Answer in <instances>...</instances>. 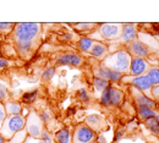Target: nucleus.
Instances as JSON below:
<instances>
[{
	"label": "nucleus",
	"mask_w": 159,
	"mask_h": 143,
	"mask_svg": "<svg viewBox=\"0 0 159 143\" xmlns=\"http://www.w3.org/2000/svg\"><path fill=\"white\" fill-rule=\"evenodd\" d=\"M131 59L132 58H131L130 53H127L126 50H118L115 53L107 55L103 59L102 65L124 75V74H129V71H130Z\"/></svg>",
	"instance_id": "obj_2"
},
{
	"label": "nucleus",
	"mask_w": 159,
	"mask_h": 143,
	"mask_svg": "<svg viewBox=\"0 0 159 143\" xmlns=\"http://www.w3.org/2000/svg\"><path fill=\"white\" fill-rule=\"evenodd\" d=\"M107 53H108V47L104 44V43H100V42H94L89 54L97 59H102V58H105L107 56Z\"/></svg>",
	"instance_id": "obj_14"
},
{
	"label": "nucleus",
	"mask_w": 159,
	"mask_h": 143,
	"mask_svg": "<svg viewBox=\"0 0 159 143\" xmlns=\"http://www.w3.org/2000/svg\"><path fill=\"white\" fill-rule=\"evenodd\" d=\"M39 119L43 123H47L52 119V114H50L48 110H44V111H42L39 114Z\"/></svg>",
	"instance_id": "obj_30"
},
{
	"label": "nucleus",
	"mask_w": 159,
	"mask_h": 143,
	"mask_svg": "<svg viewBox=\"0 0 159 143\" xmlns=\"http://www.w3.org/2000/svg\"><path fill=\"white\" fill-rule=\"evenodd\" d=\"M152 93H153V96H156V97H158L159 98V86L158 87L152 88Z\"/></svg>",
	"instance_id": "obj_34"
},
{
	"label": "nucleus",
	"mask_w": 159,
	"mask_h": 143,
	"mask_svg": "<svg viewBox=\"0 0 159 143\" xmlns=\"http://www.w3.org/2000/svg\"><path fill=\"white\" fill-rule=\"evenodd\" d=\"M9 96V88L7 84L4 82H0V103H4L7 99Z\"/></svg>",
	"instance_id": "obj_25"
},
{
	"label": "nucleus",
	"mask_w": 159,
	"mask_h": 143,
	"mask_svg": "<svg viewBox=\"0 0 159 143\" xmlns=\"http://www.w3.org/2000/svg\"><path fill=\"white\" fill-rule=\"evenodd\" d=\"M96 74H97L96 77L107 80L108 82H118L122 80V75L121 74L116 72V71H113L109 67H105L104 65H100L99 67L96 70Z\"/></svg>",
	"instance_id": "obj_10"
},
{
	"label": "nucleus",
	"mask_w": 159,
	"mask_h": 143,
	"mask_svg": "<svg viewBox=\"0 0 159 143\" xmlns=\"http://www.w3.org/2000/svg\"><path fill=\"white\" fill-rule=\"evenodd\" d=\"M76 96L79 97V99L82 101V102H84V103L89 102V94H88V92H87L84 88L79 89V91L76 92Z\"/></svg>",
	"instance_id": "obj_27"
},
{
	"label": "nucleus",
	"mask_w": 159,
	"mask_h": 143,
	"mask_svg": "<svg viewBox=\"0 0 159 143\" xmlns=\"http://www.w3.org/2000/svg\"><path fill=\"white\" fill-rule=\"evenodd\" d=\"M122 101V92L109 86L107 87L100 96V103L104 106H118Z\"/></svg>",
	"instance_id": "obj_6"
},
{
	"label": "nucleus",
	"mask_w": 159,
	"mask_h": 143,
	"mask_svg": "<svg viewBox=\"0 0 159 143\" xmlns=\"http://www.w3.org/2000/svg\"><path fill=\"white\" fill-rule=\"evenodd\" d=\"M82 62H83L82 58L77 54H65V55H60L57 59V64L62 66H80L82 65Z\"/></svg>",
	"instance_id": "obj_12"
},
{
	"label": "nucleus",
	"mask_w": 159,
	"mask_h": 143,
	"mask_svg": "<svg viewBox=\"0 0 159 143\" xmlns=\"http://www.w3.org/2000/svg\"><path fill=\"white\" fill-rule=\"evenodd\" d=\"M16 23H11V22H0V32H10L14 31Z\"/></svg>",
	"instance_id": "obj_28"
},
{
	"label": "nucleus",
	"mask_w": 159,
	"mask_h": 143,
	"mask_svg": "<svg viewBox=\"0 0 159 143\" xmlns=\"http://www.w3.org/2000/svg\"><path fill=\"white\" fill-rule=\"evenodd\" d=\"M156 119H157V121H158V125H159V115H157V116H156Z\"/></svg>",
	"instance_id": "obj_37"
},
{
	"label": "nucleus",
	"mask_w": 159,
	"mask_h": 143,
	"mask_svg": "<svg viewBox=\"0 0 159 143\" xmlns=\"http://www.w3.org/2000/svg\"><path fill=\"white\" fill-rule=\"evenodd\" d=\"M121 136H122V132H121V131H119V132L115 135V138H114V141H118V140H120V138H121Z\"/></svg>",
	"instance_id": "obj_35"
},
{
	"label": "nucleus",
	"mask_w": 159,
	"mask_h": 143,
	"mask_svg": "<svg viewBox=\"0 0 159 143\" xmlns=\"http://www.w3.org/2000/svg\"><path fill=\"white\" fill-rule=\"evenodd\" d=\"M102 39L114 41L120 38L122 33V25L121 23H102L98 28Z\"/></svg>",
	"instance_id": "obj_7"
},
{
	"label": "nucleus",
	"mask_w": 159,
	"mask_h": 143,
	"mask_svg": "<svg viewBox=\"0 0 159 143\" xmlns=\"http://www.w3.org/2000/svg\"><path fill=\"white\" fill-rule=\"evenodd\" d=\"M92 143H97V142H92Z\"/></svg>",
	"instance_id": "obj_38"
},
{
	"label": "nucleus",
	"mask_w": 159,
	"mask_h": 143,
	"mask_svg": "<svg viewBox=\"0 0 159 143\" xmlns=\"http://www.w3.org/2000/svg\"><path fill=\"white\" fill-rule=\"evenodd\" d=\"M102 123H103V118H102L100 115H97V114L89 115V116H87V119H86V125H87L88 127H91L93 131H94V128L100 127Z\"/></svg>",
	"instance_id": "obj_17"
},
{
	"label": "nucleus",
	"mask_w": 159,
	"mask_h": 143,
	"mask_svg": "<svg viewBox=\"0 0 159 143\" xmlns=\"http://www.w3.org/2000/svg\"><path fill=\"white\" fill-rule=\"evenodd\" d=\"M130 51L135 55V58H142V59L149 54L148 45H146L143 42H141L139 39H135V41L131 42Z\"/></svg>",
	"instance_id": "obj_11"
},
{
	"label": "nucleus",
	"mask_w": 159,
	"mask_h": 143,
	"mask_svg": "<svg viewBox=\"0 0 159 143\" xmlns=\"http://www.w3.org/2000/svg\"><path fill=\"white\" fill-rule=\"evenodd\" d=\"M37 96H38V89H34V91H31V92H26L22 96V101L25 103H27V104H30L33 101H36Z\"/></svg>",
	"instance_id": "obj_24"
},
{
	"label": "nucleus",
	"mask_w": 159,
	"mask_h": 143,
	"mask_svg": "<svg viewBox=\"0 0 159 143\" xmlns=\"http://www.w3.org/2000/svg\"><path fill=\"white\" fill-rule=\"evenodd\" d=\"M0 143H6V140H5V138H4L1 135H0Z\"/></svg>",
	"instance_id": "obj_36"
},
{
	"label": "nucleus",
	"mask_w": 159,
	"mask_h": 143,
	"mask_svg": "<svg viewBox=\"0 0 159 143\" xmlns=\"http://www.w3.org/2000/svg\"><path fill=\"white\" fill-rule=\"evenodd\" d=\"M39 140L43 143H53V137L50 136V133L47 130H43V132L40 133Z\"/></svg>",
	"instance_id": "obj_29"
},
{
	"label": "nucleus",
	"mask_w": 159,
	"mask_h": 143,
	"mask_svg": "<svg viewBox=\"0 0 159 143\" xmlns=\"http://www.w3.org/2000/svg\"><path fill=\"white\" fill-rule=\"evenodd\" d=\"M127 83H131L134 87H136L139 91H142V92H149L152 91L153 86L151 84L149 80L147 78L146 75H142V76H126V78H122Z\"/></svg>",
	"instance_id": "obj_8"
},
{
	"label": "nucleus",
	"mask_w": 159,
	"mask_h": 143,
	"mask_svg": "<svg viewBox=\"0 0 159 143\" xmlns=\"http://www.w3.org/2000/svg\"><path fill=\"white\" fill-rule=\"evenodd\" d=\"M136 103H137L139 106H147V108H151V109L156 108L154 101L149 99L148 97H146L144 94H141V93L136 94Z\"/></svg>",
	"instance_id": "obj_18"
},
{
	"label": "nucleus",
	"mask_w": 159,
	"mask_h": 143,
	"mask_svg": "<svg viewBox=\"0 0 159 143\" xmlns=\"http://www.w3.org/2000/svg\"><path fill=\"white\" fill-rule=\"evenodd\" d=\"M94 26H96L94 23H79V25H75V27L79 31H87V29H91V27H94Z\"/></svg>",
	"instance_id": "obj_32"
},
{
	"label": "nucleus",
	"mask_w": 159,
	"mask_h": 143,
	"mask_svg": "<svg viewBox=\"0 0 159 143\" xmlns=\"http://www.w3.org/2000/svg\"><path fill=\"white\" fill-rule=\"evenodd\" d=\"M54 75H55V67H48L42 74V81H49L54 77Z\"/></svg>",
	"instance_id": "obj_26"
},
{
	"label": "nucleus",
	"mask_w": 159,
	"mask_h": 143,
	"mask_svg": "<svg viewBox=\"0 0 159 143\" xmlns=\"http://www.w3.org/2000/svg\"><path fill=\"white\" fill-rule=\"evenodd\" d=\"M136 36H137V29L135 28L134 25L131 23L122 25V33L120 36V41L124 43H131L136 39Z\"/></svg>",
	"instance_id": "obj_13"
},
{
	"label": "nucleus",
	"mask_w": 159,
	"mask_h": 143,
	"mask_svg": "<svg viewBox=\"0 0 159 143\" xmlns=\"http://www.w3.org/2000/svg\"><path fill=\"white\" fill-rule=\"evenodd\" d=\"M44 123L40 121L39 115H37L34 111H30L27 119H26V126L25 130L27 132V135H30L32 138H39L40 133L43 132Z\"/></svg>",
	"instance_id": "obj_4"
},
{
	"label": "nucleus",
	"mask_w": 159,
	"mask_h": 143,
	"mask_svg": "<svg viewBox=\"0 0 159 143\" xmlns=\"http://www.w3.org/2000/svg\"><path fill=\"white\" fill-rule=\"evenodd\" d=\"M93 84H94L96 91H98V92H103L107 87H109V82L107 81V80L99 78V77H94V80H93Z\"/></svg>",
	"instance_id": "obj_22"
},
{
	"label": "nucleus",
	"mask_w": 159,
	"mask_h": 143,
	"mask_svg": "<svg viewBox=\"0 0 159 143\" xmlns=\"http://www.w3.org/2000/svg\"><path fill=\"white\" fill-rule=\"evenodd\" d=\"M149 70V65L142 58H132L131 65H130V71L129 74L131 76H142L144 72Z\"/></svg>",
	"instance_id": "obj_9"
},
{
	"label": "nucleus",
	"mask_w": 159,
	"mask_h": 143,
	"mask_svg": "<svg viewBox=\"0 0 159 143\" xmlns=\"http://www.w3.org/2000/svg\"><path fill=\"white\" fill-rule=\"evenodd\" d=\"M55 141L58 143H72V133L69 128H61L55 133Z\"/></svg>",
	"instance_id": "obj_15"
},
{
	"label": "nucleus",
	"mask_w": 159,
	"mask_h": 143,
	"mask_svg": "<svg viewBox=\"0 0 159 143\" xmlns=\"http://www.w3.org/2000/svg\"><path fill=\"white\" fill-rule=\"evenodd\" d=\"M146 125H147V127H148L154 135L159 136V125H158V121H157L156 118H152V119L146 120Z\"/></svg>",
	"instance_id": "obj_23"
},
{
	"label": "nucleus",
	"mask_w": 159,
	"mask_h": 143,
	"mask_svg": "<svg viewBox=\"0 0 159 143\" xmlns=\"http://www.w3.org/2000/svg\"><path fill=\"white\" fill-rule=\"evenodd\" d=\"M25 126L26 119L22 115H7L0 128V135L6 141H10L17 132L25 130Z\"/></svg>",
	"instance_id": "obj_3"
},
{
	"label": "nucleus",
	"mask_w": 159,
	"mask_h": 143,
	"mask_svg": "<svg viewBox=\"0 0 159 143\" xmlns=\"http://www.w3.org/2000/svg\"><path fill=\"white\" fill-rule=\"evenodd\" d=\"M147 78L149 80L152 86H159V69L158 67H152L147 71Z\"/></svg>",
	"instance_id": "obj_20"
},
{
	"label": "nucleus",
	"mask_w": 159,
	"mask_h": 143,
	"mask_svg": "<svg viewBox=\"0 0 159 143\" xmlns=\"http://www.w3.org/2000/svg\"><path fill=\"white\" fill-rule=\"evenodd\" d=\"M39 23L34 22H21L16 23L14 28V41L16 49L22 56L30 55L34 48V41L40 32Z\"/></svg>",
	"instance_id": "obj_1"
},
{
	"label": "nucleus",
	"mask_w": 159,
	"mask_h": 143,
	"mask_svg": "<svg viewBox=\"0 0 159 143\" xmlns=\"http://www.w3.org/2000/svg\"><path fill=\"white\" fill-rule=\"evenodd\" d=\"M4 105H5V110H6L7 115H21L22 106H21L20 103L14 102V101H7Z\"/></svg>",
	"instance_id": "obj_16"
},
{
	"label": "nucleus",
	"mask_w": 159,
	"mask_h": 143,
	"mask_svg": "<svg viewBox=\"0 0 159 143\" xmlns=\"http://www.w3.org/2000/svg\"><path fill=\"white\" fill-rule=\"evenodd\" d=\"M6 116H7V114H6V110H5V105H4V103H0V128H1L2 123L5 121Z\"/></svg>",
	"instance_id": "obj_31"
},
{
	"label": "nucleus",
	"mask_w": 159,
	"mask_h": 143,
	"mask_svg": "<svg viewBox=\"0 0 159 143\" xmlns=\"http://www.w3.org/2000/svg\"><path fill=\"white\" fill-rule=\"evenodd\" d=\"M96 140V132L86 123L76 126L72 133V143H92Z\"/></svg>",
	"instance_id": "obj_5"
},
{
	"label": "nucleus",
	"mask_w": 159,
	"mask_h": 143,
	"mask_svg": "<svg viewBox=\"0 0 159 143\" xmlns=\"http://www.w3.org/2000/svg\"><path fill=\"white\" fill-rule=\"evenodd\" d=\"M139 114L142 119H146V120L157 116V114L154 113V110L151 109V108H147V106H139Z\"/></svg>",
	"instance_id": "obj_21"
},
{
	"label": "nucleus",
	"mask_w": 159,
	"mask_h": 143,
	"mask_svg": "<svg viewBox=\"0 0 159 143\" xmlns=\"http://www.w3.org/2000/svg\"><path fill=\"white\" fill-rule=\"evenodd\" d=\"M94 39H92V38H89V37H83V38H81L79 42V48L81 51H84V53H89L91 51V49H92V47H93V44H94Z\"/></svg>",
	"instance_id": "obj_19"
},
{
	"label": "nucleus",
	"mask_w": 159,
	"mask_h": 143,
	"mask_svg": "<svg viewBox=\"0 0 159 143\" xmlns=\"http://www.w3.org/2000/svg\"><path fill=\"white\" fill-rule=\"evenodd\" d=\"M10 65V62L9 60H6V59H2V58H0V71L1 70H5L7 66Z\"/></svg>",
	"instance_id": "obj_33"
}]
</instances>
